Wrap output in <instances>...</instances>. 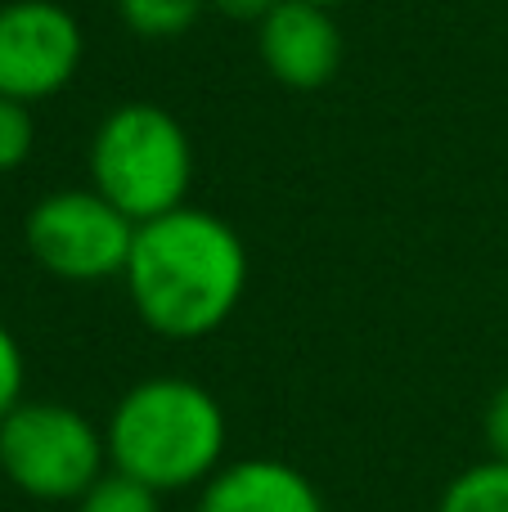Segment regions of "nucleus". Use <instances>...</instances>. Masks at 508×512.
Returning a JSON list of instances; mask_svg holds the SVG:
<instances>
[{
  "label": "nucleus",
  "instance_id": "8",
  "mask_svg": "<svg viewBox=\"0 0 508 512\" xmlns=\"http://www.w3.org/2000/svg\"><path fill=\"white\" fill-rule=\"evenodd\" d=\"M194 512H324V495L284 459H239L207 477Z\"/></svg>",
  "mask_w": 508,
  "mask_h": 512
},
{
  "label": "nucleus",
  "instance_id": "13",
  "mask_svg": "<svg viewBox=\"0 0 508 512\" xmlns=\"http://www.w3.org/2000/svg\"><path fill=\"white\" fill-rule=\"evenodd\" d=\"M23 382H27V360H23V346L18 337L0 324V418L23 400Z\"/></svg>",
  "mask_w": 508,
  "mask_h": 512
},
{
  "label": "nucleus",
  "instance_id": "5",
  "mask_svg": "<svg viewBox=\"0 0 508 512\" xmlns=\"http://www.w3.org/2000/svg\"><path fill=\"white\" fill-rule=\"evenodd\" d=\"M23 239L32 261L54 279L99 283L126 270L135 221L117 212L99 189H59L27 212Z\"/></svg>",
  "mask_w": 508,
  "mask_h": 512
},
{
  "label": "nucleus",
  "instance_id": "1",
  "mask_svg": "<svg viewBox=\"0 0 508 512\" xmlns=\"http://www.w3.org/2000/svg\"><path fill=\"white\" fill-rule=\"evenodd\" d=\"M248 248L239 230L203 207H176L135 225L126 256V297L144 328L171 342H198L225 328L248 292Z\"/></svg>",
  "mask_w": 508,
  "mask_h": 512
},
{
  "label": "nucleus",
  "instance_id": "14",
  "mask_svg": "<svg viewBox=\"0 0 508 512\" xmlns=\"http://www.w3.org/2000/svg\"><path fill=\"white\" fill-rule=\"evenodd\" d=\"M482 432H486V450H491V459L508 463V382L491 396V405H486Z\"/></svg>",
  "mask_w": 508,
  "mask_h": 512
},
{
  "label": "nucleus",
  "instance_id": "6",
  "mask_svg": "<svg viewBox=\"0 0 508 512\" xmlns=\"http://www.w3.org/2000/svg\"><path fill=\"white\" fill-rule=\"evenodd\" d=\"M86 36L59 0H9L0 5V95L41 104L59 95L81 68Z\"/></svg>",
  "mask_w": 508,
  "mask_h": 512
},
{
  "label": "nucleus",
  "instance_id": "15",
  "mask_svg": "<svg viewBox=\"0 0 508 512\" xmlns=\"http://www.w3.org/2000/svg\"><path fill=\"white\" fill-rule=\"evenodd\" d=\"M207 5H212L216 14L234 18V23H261V18H266L279 0H207Z\"/></svg>",
  "mask_w": 508,
  "mask_h": 512
},
{
  "label": "nucleus",
  "instance_id": "11",
  "mask_svg": "<svg viewBox=\"0 0 508 512\" xmlns=\"http://www.w3.org/2000/svg\"><path fill=\"white\" fill-rule=\"evenodd\" d=\"M77 512H162V495L126 472L108 468L86 495L77 499Z\"/></svg>",
  "mask_w": 508,
  "mask_h": 512
},
{
  "label": "nucleus",
  "instance_id": "10",
  "mask_svg": "<svg viewBox=\"0 0 508 512\" xmlns=\"http://www.w3.org/2000/svg\"><path fill=\"white\" fill-rule=\"evenodd\" d=\"M437 512H508V463L486 459L464 468L446 486Z\"/></svg>",
  "mask_w": 508,
  "mask_h": 512
},
{
  "label": "nucleus",
  "instance_id": "4",
  "mask_svg": "<svg viewBox=\"0 0 508 512\" xmlns=\"http://www.w3.org/2000/svg\"><path fill=\"white\" fill-rule=\"evenodd\" d=\"M108 472V441L63 400H18L0 418V477L27 499L77 504Z\"/></svg>",
  "mask_w": 508,
  "mask_h": 512
},
{
  "label": "nucleus",
  "instance_id": "12",
  "mask_svg": "<svg viewBox=\"0 0 508 512\" xmlns=\"http://www.w3.org/2000/svg\"><path fill=\"white\" fill-rule=\"evenodd\" d=\"M36 149V117L32 104L0 95V171H14Z\"/></svg>",
  "mask_w": 508,
  "mask_h": 512
},
{
  "label": "nucleus",
  "instance_id": "3",
  "mask_svg": "<svg viewBox=\"0 0 508 512\" xmlns=\"http://www.w3.org/2000/svg\"><path fill=\"white\" fill-rule=\"evenodd\" d=\"M194 185V144L176 113L149 99H126L99 117L90 135V189L135 225L185 207Z\"/></svg>",
  "mask_w": 508,
  "mask_h": 512
},
{
  "label": "nucleus",
  "instance_id": "7",
  "mask_svg": "<svg viewBox=\"0 0 508 512\" xmlns=\"http://www.w3.org/2000/svg\"><path fill=\"white\" fill-rule=\"evenodd\" d=\"M257 54L279 86L320 90L342 68V27L324 5L279 0L257 23Z\"/></svg>",
  "mask_w": 508,
  "mask_h": 512
},
{
  "label": "nucleus",
  "instance_id": "16",
  "mask_svg": "<svg viewBox=\"0 0 508 512\" xmlns=\"http://www.w3.org/2000/svg\"><path fill=\"white\" fill-rule=\"evenodd\" d=\"M306 5H324V9H338V5H347V0H306Z\"/></svg>",
  "mask_w": 508,
  "mask_h": 512
},
{
  "label": "nucleus",
  "instance_id": "9",
  "mask_svg": "<svg viewBox=\"0 0 508 512\" xmlns=\"http://www.w3.org/2000/svg\"><path fill=\"white\" fill-rule=\"evenodd\" d=\"M203 9L207 0H117L126 32H135L140 41H176L198 23Z\"/></svg>",
  "mask_w": 508,
  "mask_h": 512
},
{
  "label": "nucleus",
  "instance_id": "2",
  "mask_svg": "<svg viewBox=\"0 0 508 512\" xmlns=\"http://www.w3.org/2000/svg\"><path fill=\"white\" fill-rule=\"evenodd\" d=\"M108 468L167 490L207 486L225 463V409L194 378H144L113 405L104 427Z\"/></svg>",
  "mask_w": 508,
  "mask_h": 512
}]
</instances>
